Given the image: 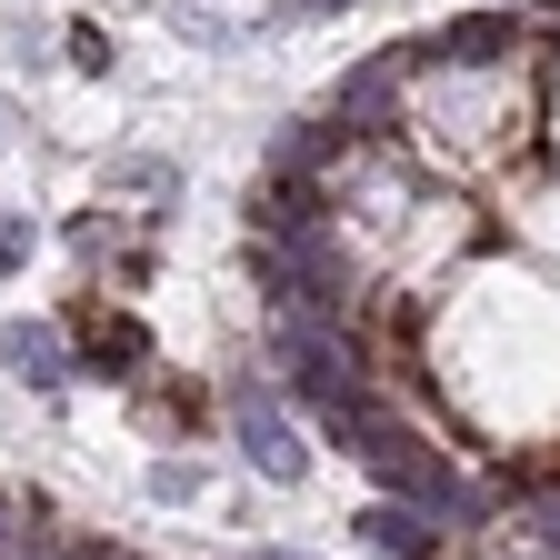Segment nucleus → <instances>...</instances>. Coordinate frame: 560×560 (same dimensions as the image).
Instances as JSON below:
<instances>
[{
    "mask_svg": "<svg viewBox=\"0 0 560 560\" xmlns=\"http://www.w3.org/2000/svg\"><path fill=\"white\" fill-rule=\"evenodd\" d=\"M511 50H521L511 21H451V31H431V60L441 70H490V60H511Z\"/></svg>",
    "mask_w": 560,
    "mask_h": 560,
    "instance_id": "39448f33",
    "label": "nucleus"
},
{
    "mask_svg": "<svg viewBox=\"0 0 560 560\" xmlns=\"http://www.w3.org/2000/svg\"><path fill=\"white\" fill-rule=\"evenodd\" d=\"M140 350H151V340H140L130 320H101V330H91V361H101V371H110V361H140Z\"/></svg>",
    "mask_w": 560,
    "mask_h": 560,
    "instance_id": "6e6552de",
    "label": "nucleus"
},
{
    "mask_svg": "<svg viewBox=\"0 0 560 560\" xmlns=\"http://www.w3.org/2000/svg\"><path fill=\"white\" fill-rule=\"evenodd\" d=\"M0 151H11V110H0Z\"/></svg>",
    "mask_w": 560,
    "mask_h": 560,
    "instance_id": "ddd939ff",
    "label": "nucleus"
},
{
    "mask_svg": "<svg viewBox=\"0 0 560 560\" xmlns=\"http://www.w3.org/2000/svg\"><path fill=\"white\" fill-rule=\"evenodd\" d=\"M0 361H11V381H31V390H60L70 381V340L50 320H11L0 330Z\"/></svg>",
    "mask_w": 560,
    "mask_h": 560,
    "instance_id": "20e7f679",
    "label": "nucleus"
},
{
    "mask_svg": "<svg viewBox=\"0 0 560 560\" xmlns=\"http://www.w3.org/2000/svg\"><path fill=\"white\" fill-rule=\"evenodd\" d=\"M231 431H241V451H250V470H270V480H301V431H291V420H280L260 390H231Z\"/></svg>",
    "mask_w": 560,
    "mask_h": 560,
    "instance_id": "7ed1b4c3",
    "label": "nucleus"
},
{
    "mask_svg": "<svg viewBox=\"0 0 560 560\" xmlns=\"http://www.w3.org/2000/svg\"><path fill=\"white\" fill-rule=\"evenodd\" d=\"M0 530H11V511H0Z\"/></svg>",
    "mask_w": 560,
    "mask_h": 560,
    "instance_id": "2eb2a0df",
    "label": "nucleus"
},
{
    "mask_svg": "<svg viewBox=\"0 0 560 560\" xmlns=\"http://www.w3.org/2000/svg\"><path fill=\"white\" fill-rule=\"evenodd\" d=\"M361 530H371L390 560H431V521H420V511H371Z\"/></svg>",
    "mask_w": 560,
    "mask_h": 560,
    "instance_id": "0eeeda50",
    "label": "nucleus"
},
{
    "mask_svg": "<svg viewBox=\"0 0 560 560\" xmlns=\"http://www.w3.org/2000/svg\"><path fill=\"white\" fill-rule=\"evenodd\" d=\"M521 521H530V550H540V560H560V501H530Z\"/></svg>",
    "mask_w": 560,
    "mask_h": 560,
    "instance_id": "9d476101",
    "label": "nucleus"
},
{
    "mask_svg": "<svg viewBox=\"0 0 560 560\" xmlns=\"http://www.w3.org/2000/svg\"><path fill=\"white\" fill-rule=\"evenodd\" d=\"M291 11H340V0H291Z\"/></svg>",
    "mask_w": 560,
    "mask_h": 560,
    "instance_id": "f8f14e48",
    "label": "nucleus"
},
{
    "mask_svg": "<svg viewBox=\"0 0 560 560\" xmlns=\"http://www.w3.org/2000/svg\"><path fill=\"white\" fill-rule=\"evenodd\" d=\"M330 431L361 451V470H371V480H390L400 501H420V511H470V490L451 480V460L420 441L400 410H381V400H340V410H330Z\"/></svg>",
    "mask_w": 560,
    "mask_h": 560,
    "instance_id": "f257e3e1",
    "label": "nucleus"
},
{
    "mask_svg": "<svg viewBox=\"0 0 560 560\" xmlns=\"http://www.w3.org/2000/svg\"><path fill=\"white\" fill-rule=\"evenodd\" d=\"M21 260H31V231L11 221V210H0V270H21Z\"/></svg>",
    "mask_w": 560,
    "mask_h": 560,
    "instance_id": "9b49d317",
    "label": "nucleus"
},
{
    "mask_svg": "<svg viewBox=\"0 0 560 560\" xmlns=\"http://www.w3.org/2000/svg\"><path fill=\"white\" fill-rule=\"evenodd\" d=\"M390 101H400V60H361L340 81V120H390Z\"/></svg>",
    "mask_w": 560,
    "mask_h": 560,
    "instance_id": "423d86ee",
    "label": "nucleus"
},
{
    "mask_svg": "<svg viewBox=\"0 0 560 560\" xmlns=\"http://www.w3.org/2000/svg\"><path fill=\"white\" fill-rule=\"evenodd\" d=\"M260 560H301V550H260Z\"/></svg>",
    "mask_w": 560,
    "mask_h": 560,
    "instance_id": "4468645a",
    "label": "nucleus"
},
{
    "mask_svg": "<svg viewBox=\"0 0 560 560\" xmlns=\"http://www.w3.org/2000/svg\"><path fill=\"white\" fill-rule=\"evenodd\" d=\"M280 361H291V381H301L320 410L361 400V381H350V350L330 340V320H280Z\"/></svg>",
    "mask_w": 560,
    "mask_h": 560,
    "instance_id": "f03ea898",
    "label": "nucleus"
},
{
    "mask_svg": "<svg viewBox=\"0 0 560 560\" xmlns=\"http://www.w3.org/2000/svg\"><path fill=\"white\" fill-rule=\"evenodd\" d=\"M320 151H330V140H320L311 120H291V130H280V151H270V161H280V171H311Z\"/></svg>",
    "mask_w": 560,
    "mask_h": 560,
    "instance_id": "1a4fd4ad",
    "label": "nucleus"
}]
</instances>
